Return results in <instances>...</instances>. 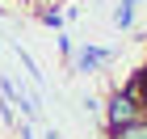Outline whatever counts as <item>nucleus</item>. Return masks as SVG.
Instances as JSON below:
<instances>
[{
    "mask_svg": "<svg viewBox=\"0 0 147 139\" xmlns=\"http://www.w3.org/2000/svg\"><path fill=\"white\" fill-rule=\"evenodd\" d=\"M101 110H105V127H109V131H118V127H130V122L147 118V110H143V105L135 101V97H126L122 89L113 93V97H109V101L101 105Z\"/></svg>",
    "mask_w": 147,
    "mask_h": 139,
    "instance_id": "nucleus-1",
    "label": "nucleus"
},
{
    "mask_svg": "<svg viewBox=\"0 0 147 139\" xmlns=\"http://www.w3.org/2000/svg\"><path fill=\"white\" fill-rule=\"evenodd\" d=\"M109 59H113V51L84 42V46H76V51H71V68H76V72H101Z\"/></svg>",
    "mask_w": 147,
    "mask_h": 139,
    "instance_id": "nucleus-2",
    "label": "nucleus"
},
{
    "mask_svg": "<svg viewBox=\"0 0 147 139\" xmlns=\"http://www.w3.org/2000/svg\"><path fill=\"white\" fill-rule=\"evenodd\" d=\"M135 4L139 0H118V4H113V25H118V30H130V25H135Z\"/></svg>",
    "mask_w": 147,
    "mask_h": 139,
    "instance_id": "nucleus-3",
    "label": "nucleus"
},
{
    "mask_svg": "<svg viewBox=\"0 0 147 139\" xmlns=\"http://www.w3.org/2000/svg\"><path fill=\"white\" fill-rule=\"evenodd\" d=\"M109 139H147V118H139V122H130V127L109 131Z\"/></svg>",
    "mask_w": 147,
    "mask_h": 139,
    "instance_id": "nucleus-4",
    "label": "nucleus"
},
{
    "mask_svg": "<svg viewBox=\"0 0 147 139\" xmlns=\"http://www.w3.org/2000/svg\"><path fill=\"white\" fill-rule=\"evenodd\" d=\"M42 25H51V30H63V13H59V9H42Z\"/></svg>",
    "mask_w": 147,
    "mask_h": 139,
    "instance_id": "nucleus-5",
    "label": "nucleus"
},
{
    "mask_svg": "<svg viewBox=\"0 0 147 139\" xmlns=\"http://www.w3.org/2000/svg\"><path fill=\"white\" fill-rule=\"evenodd\" d=\"M21 139H34V122H21Z\"/></svg>",
    "mask_w": 147,
    "mask_h": 139,
    "instance_id": "nucleus-6",
    "label": "nucleus"
},
{
    "mask_svg": "<svg viewBox=\"0 0 147 139\" xmlns=\"http://www.w3.org/2000/svg\"><path fill=\"white\" fill-rule=\"evenodd\" d=\"M46 139H63V135H59V131H55V127H51V131H46Z\"/></svg>",
    "mask_w": 147,
    "mask_h": 139,
    "instance_id": "nucleus-7",
    "label": "nucleus"
},
{
    "mask_svg": "<svg viewBox=\"0 0 147 139\" xmlns=\"http://www.w3.org/2000/svg\"><path fill=\"white\" fill-rule=\"evenodd\" d=\"M143 76H147V68H143Z\"/></svg>",
    "mask_w": 147,
    "mask_h": 139,
    "instance_id": "nucleus-8",
    "label": "nucleus"
},
{
    "mask_svg": "<svg viewBox=\"0 0 147 139\" xmlns=\"http://www.w3.org/2000/svg\"><path fill=\"white\" fill-rule=\"evenodd\" d=\"M143 110H147V101H143Z\"/></svg>",
    "mask_w": 147,
    "mask_h": 139,
    "instance_id": "nucleus-9",
    "label": "nucleus"
}]
</instances>
